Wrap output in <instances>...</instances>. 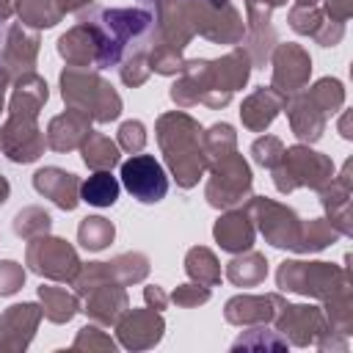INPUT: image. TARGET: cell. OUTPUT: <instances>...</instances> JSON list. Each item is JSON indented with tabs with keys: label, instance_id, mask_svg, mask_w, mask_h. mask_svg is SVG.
Returning <instances> with one entry per match:
<instances>
[{
	"label": "cell",
	"instance_id": "cell-24",
	"mask_svg": "<svg viewBox=\"0 0 353 353\" xmlns=\"http://www.w3.org/2000/svg\"><path fill=\"white\" fill-rule=\"evenodd\" d=\"M39 317H41V309H39L36 303H17V306H11V309L3 314L0 328L6 331V336L19 334V347H25V345L30 342L28 336H33V328H36Z\"/></svg>",
	"mask_w": 353,
	"mask_h": 353
},
{
	"label": "cell",
	"instance_id": "cell-30",
	"mask_svg": "<svg viewBox=\"0 0 353 353\" xmlns=\"http://www.w3.org/2000/svg\"><path fill=\"white\" fill-rule=\"evenodd\" d=\"M113 234H116L113 223L105 221V218H99V215H88V218H83V223H80V229H77L80 245L88 248V251H102V248L113 240Z\"/></svg>",
	"mask_w": 353,
	"mask_h": 353
},
{
	"label": "cell",
	"instance_id": "cell-13",
	"mask_svg": "<svg viewBox=\"0 0 353 353\" xmlns=\"http://www.w3.org/2000/svg\"><path fill=\"white\" fill-rule=\"evenodd\" d=\"M36 52H39V36L25 33L22 25H14L8 30V39H6V47H3V72L8 77L28 74L36 63Z\"/></svg>",
	"mask_w": 353,
	"mask_h": 353
},
{
	"label": "cell",
	"instance_id": "cell-42",
	"mask_svg": "<svg viewBox=\"0 0 353 353\" xmlns=\"http://www.w3.org/2000/svg\"><path fill=\"white\" fill-rule=\"evenodd\" d=\"M58 3H61L63 14H66V11H80V8H83V6H88L91 0H58Z\"/></svg>",
	"mask_w": 353,
	"mask_h": 353
},
{
	"label": "cell",
	"instance_id": "cell-2",
	"mask_svg": "<svg viewBox=\"0 0 353 353\" xmlns=\"http://www.w3.org/2000/svg\"><path fill=\"white\" fill-rule=\"evenodd\" d=\"M157 141L176 185L193 188L207 168L199 124L185 113H165L157 121Z\"/></svg>",
	"mask_w": 353,
	"mask_h": 353
},
{
	"label": "cell",
	"instance_id": "cell-11",
	"mask_svg": "<svg viewBox=\"0 0 353 353\" xmlns=\"http://www.w3.org/2000/svg\"><path fill=\"white\" fill-rule=\"evenodd\" d=\"M273 88H279L281 94L290 91H301V85L309 80L312 72V61L309 55L298 47V44H279L276 55H273Z\"/></svg>",
	"mask_w": 353,
	"mask_h": 353
},
{
	"label": "cell",
	"instance_id": "cell-7",
	"mask_svg": "<svg viewBox=\"0 0 353 353\" xmlns=\"http://www.w3.org/2000/svg\"><path fill=\"white\" fill-rule=\"evenodd\" d=\"M207 165L212 168V179L207 185V201L212 207H234L237 201H243V196H248L251 171L240 154L229 152L210 160Z\"/></svg>",
	"mask_w": 353,
	"mask_h": 353
},
{
	"label": "cell",
	"instance_id": "cell-16",
	"mask_svg": "<svg viewBox=\"0 0 353 353\" xmlns=\"http://www.w3.org/2000/svg\"><path fill=\"white\" fill-rule=\"evenodd\" d=\"M119 336L127 347H149L163 336V320L154 309H135L119 323Z\"/></svg>",
	"mask_w": 353,
	"mask_h": 353
},
{
	"label": "cell",
	"instance_id": "cell-44",
	"mask_svg": "<svg viewBox=\"0 0 353 353\" xmlns=\"http://www.w3.org/2000/svg\"><path fill=\"white\" fill-rule=\"evenodd\" d=\"M8 199V182H6V176H0V204Z\"/></svg>",
	"mask_w": 353,
	"mask_h": 353
},
{
	"label": "cell",
	"instance_id": "cell-41",
	"mask_svg": "<svg viewBox=\"0 0 353 353\" xmlns=\"http://www.w3.org/2000/svg\"><path fill=\"white\" fill-rule=\"evenodd\" d=\"M143 295H146V303H152L154 309H165V295L160 287H146Z\"/></svg>",
	"mask_w": 353,
	"mask_h": 353
},
{
	"label": "cell",
	"instance_id": "cell-20",
	"mask_svg": "<svg viewBox=\"0 0 353 353\" xmlns=\"http://www.w3.org/2000/svg\"><path fill=\"white\" fill-rule=\"evenodd\" d=\"M212 232L223 251H234V254L248 251L254 243V226L248 221V212H243V210H234V212H226L223 218H218Z\"/></svg>",
	"mask_w": 353,
	"mask_h": 353
},
{
	"label": "cell",
	"instance_id": "cell-32",
	"mask_svg": "<svg viewBox=\"0 0 353 353\" xmlns=\"http://www.w3.org/2000/svg\"><path fill=\"white\" fill-rule=\"evenodd\" d=\"M336 234H339V229H334L331 221H323V218L309 221V223L301 229V245H298V251H320V248H325Z\"/></svg>",
	"mask_w": 353,
	"mask_h": 353
},
{
	"label": "cell",
	"instance_id": "cell-9",
	"mask_svg": "<svg viewBox=\"0 0 353 353\" xmlns=\"http://www.w3.org/2000/svg\"><path fill=\"white\" fill-rule=\"evenodd\" d=\"M121 185L132 199L143 204H154L168 193V176L163 165L152 154H132L121 163Z\"/></svg>",
	"mask_w": 353,
	"mask_h": 353
},
{
	"label": "cell",
	"instance_id": "cell-22",
	"mask_svg": "<svg viewBox=\"0 0 353 353\" xmlns=\"http://www.w3.org/2000/svg\"><path fill=\"white\" fill-rule=\"evenodd\" d=\"M273 303H279L276 295H265V298H254V295H237L226 303V320L229 323H265L273 320L276 309H270Z\"/></svg>",
	"mask_w": 353,
	"mask_h": 353
},
{
	"label": "cell",
	"instance_id": "cell-17",
	"mask_svg": "<svg viewBox=\"0 0 353 353\" xmlns=\"http://www.w3.org/2000/svg\"><path fill=\"white\" fill-rule=\"evenodd\" d=\"M287 113H290V124H292V132L301 138V141H317L323 135V127H325V113L312 102L309 94H298L287 102Z\"/></svg>",
	"mask_w": 353,
	"mask_h": 353
},
{
	"label": "cell",
	"instance_id": "cell-31",
	"mask_svg": "<svg viewBox=\"0 0 353 353\" xmlns=\"http://www.w3.org/2000/svg\"><path fill=\"white\" fill-rule=\"evenodd\" d=\"M306 94L312 97V102H314L325 116H328V113H336V108H342V99H345L342 83H339V80H331V77L314 83V88H309Z\"/></svg>",
	"mask_w": 353,
	"mask_h": 353
},
{
	"label": "cell",
	"instance_id": "cell-21",
	"mask_svg": "<svg viewBox=\"0 0 353 353\" xmlns=\"http://www.w3.org/2000/svg\"><path fill=\"white\" fill-rule=\"evenodd\" d=\"M88 295V314L99 323H116L121 309H127V295L121 290V284H99L94 290L85 292Z\"/></svg>",
	"mask_w": 353,
	"mask_h": 353
},
{
	"label": "cell",
	"instance_id": "cell-33",
	"mask_svg": "<svg viewBox=\"0 0 353 353\" xmlns=\"http://www.w3.org/2000/svg\"><path fill=\"white\" fill-rule=\"evenodd\" d=\"M50 223H52V218H50L44 210L28 207V210H22V212L14 218V232H17L19 237H39V234H47V232H50Z\"/></svg>",
	"mask_w": 353,
	"mask_h": 353
},
{
	"label": "cell",
	"instance_id": "cell-38",
	"mask_svg": "<svg viewBox=\"0 0 353 353\" xmlns=\"http://www.w3.org/2000/svg\"><path fill=\"white\" fill-rule=\"evenodd\" d=\"M22 284H25V270H22L17 262H11V259L0 262V292H3V295H11V292H17Z\"/></svg>",
	"mask_w": 353,
	"mask_h": 353
},
{
	"label": "cell",
	"instance_id": "cell-43",
	"mask_svg": "<svg viewBox=\"0 0 353 353\" xmlns=\"http://www.w3.org/2000/svg\"><path fill=\"white\" fill-rule=\"evenodd\" d=\"M14 8H17V0H0V22L8 19Z\"/></svg>",
	"mask_w": 353,
	"mask_h": 353
},
{
	"label": "cell",
	"instance_id": "cell-45",
	"mask_svg": "<svg viewBox=\"0 0 353 353\" xmlns=\"http://www.w3.org/2000/svg\"><path fill=\"white\" fill-rule=\"evenodd\" d=\"M298 3H309V6H314V0H298Z\"/></svg>",
	"mask_w": 353,
	"mask_h": 353
},
{
	"label": "cell",
	"instance_id": "cell-5",
	"mask_svg": "<svg viewBox=\"0 0 353 353\" xmlns=\"http://www.w3.org/2000/svg\"><path fill=\"white\" fill-rule=\"evenodd\" d=\"M334 179V165L325 154L312 152L309 146H292L284 149V157L279 160V165L273 168V182L281 193L298 188V185H309L314 190H323L328 182Z\"/></svg>",
	"mask_w": 353,
	"mask_h": 353
},
{
	"label": "cell",
	"instance_id": "cell-8",
	"mask_svg": "<svg viewBox=\"0 0 353 353\" xmlns=\"http://www.w3.org/2000/svg\"><path fill=\"white\" fill-rule=\"evenodd\" d=\"M28 265H30L33 273H41V276H50V279H58V281H66V279L72 281L80 273V259H77L74 248L66 240L47 237V234L30 237Z\"/></svg>",
	"mask_w": 353,
	"mask_h": 353
},
{
	"label": "cell",
	"instance_id": "cell-34",
	"mask_svg": "<svg viewBox=\"0 0 353 353\" xmlns=\"http://www.w3.org/2000/svg\"><path fill=\"white\" fill-rule=\"evenodd\" d=\"M149 72H152V66H149V55H146V50H132V55L124 61V66H121V80L127 83V85H141L146 77H149Z\"/></svg>",
	"mask_w": 353,
	"mask_h": 353
},
{
	"label": "cell",
	"instance_id": "cell-28",
	"mask_svg": "<svg viewBox=\"0 0 353 353\" xmlns=\"http://www.w3.org/2000/svg\"><path fill=\"white\" fill-rule=\"evenodd\" d=\"M265 273H268V262H265L262 254H254V251H248L245 256L232 259V262H229V270H226V276H229L237 287L259 284V281L265 279Z\"/></svg>",
	"mask_w": 353,
	"mask_h": 353
},
{
	"label": "cell",
	"instance_id": "cell-14",
	"mask_svg": "<svg viewBox=\"0 0 353 353\" xmlns=\"http://www.w3.org/2000/svg\"><path fill=\"white\" fill-rule=\"evenodd\" d=\"M33 185H36V190H39L41 196L52 199L61 210H74L77 201H80V179H77L74 174L63 171V168L50 165V168L36 171Z\"/></svg>",
	"mask_w": 353,
	"mask_h": 353
},
{
	"label": "cell",
	"instance_id": "cell-27",
	"mask_svg": "<svg viewBox=\"0 0 353 353\" xmlns=\"http://www.w3.org/2000/svg\"><path fill=\"white\" fill-rule=\"evenodd\" d=\"M17 11L30 28H52L63 17L58 0H17Z\"/></svg>",
	"mask_w": 353,
	"mask_h": 353
},
{
	"label": "cell",
	"instance_id": "cell-40",
	"mask_svg": "<svg viewBox=\"0 0 353 353\" xmlns=\"http://www.w3.org/2000/svg\"><path fill=\"white\" fill-rule=\"evenodd\" d=\"M325 8L334 17V22H345L350 17V0H325Z\"/></svg>",
	"mask_w": 353,
	"mask_h": 353
},
{
	"label": "cell",
	"instance_id": "cell-39",
	"mask_svg": "<svg viewBox=\"0 0 353 353\" xmlns=\"http://www.w3.org/2000/svg\"><path fill=\"white\" fill-rule=\"evenodd\" d=\"M210 298V290L207 287H196V284H185V287H179L176 292H174V301L176 303H182V306H193V303H204Z\"/></svg>",
	"mask_w": 353,
	"mask_h": 353
},
{
	"label": "cell",
	"instance_id": "cell-18",
	"mask_svg": "<svg viewBox=\"0 0 353 353\" xmlns=\"http://www.w3.org/2000/svg\"><path fill=\"white\" fill-rule=\"evenodd\" d=\"M284 105H287V97H284L279 88H256V91L243 102V110H240L243 124H245L248 130H265V127L276 119V113H279Z\"/></svg>",
	"mask_w": 353,
	"mask_h": 353
},
{
	"label": "cell",
	"instance_id": "cell-10",
	"mask_svg": "<svg viewBox=\"0 0 353 353\" xmlns=\"http://www.w3.org/2000/svg\"><path fill=\"white\" fill-rule=\"evenodd\" d=\"M254 218L259 221V229L262 234L276 245V248H295L301 245V221L292 210H287L284 204H276V201H268V199H251V207Z\"/></svg>",
	"mask_w": 353,
	"mask_h": 353
},
{
	"label": "cell",
	"instance_id": "cell-19",
	"mask_svg": "<svg viewBox=\"0 0 353 353\" xmlns=\"http://www.w3.org/2000/svg\"><path fill=\"white\" fill-rule=\"evenodd\" d=\"M279 309H281V314H279V331L290 334L295 345H309L303 331H309L312 339H314V334L325 331L323 314L314 306H290V303H281Z\"/></svg>",
	"mask_w": 353,
	"mask_h": 353
},
{
	"label": "cell",
	"instance_id": "cell-36",
	"mask_svg": "<svg viewBox=\"0 0 353 353\" xmlns=\"http://www.w3.org/2000/svg\"><path fill=\"white\" fill-rule=\"evenodd\" d=\"M290 25L298 30V33H317V28L323 25V17H320V11L314 8V6H309V3H298L292 11H290Z\"/></svg>",
	"mask_w": 353,
	"mask_h": 353
},
{
	"label": "cell",
	"instance_id": "cell-6",
	"mask_svg": "<svg viewBox=\"0 0 353 353\" xmlns=\"http://www.w3.org/2000/svg\"><path fill=\"white\" fill-rule=\"evenodd\" d=\"M279 287L328 301L347 290V273L328 262H284L279 268Z\"/></svg>",
	"mask_w": 353,
	"mask_h": 353
},
{
	"label": "cell",
	"instance_id": "cell-26",
	"mask_svg": "<svg viewBox=\"0 0 353 353\" xmlns=\"http://www.w3.org/2000/svg\"><path fill=\"white\" fill-rule=\"evenodd\" d=\"M39 298L44 301V314L52 320V323H66L74 317L77 312V295L66 292L63 287H39Z\"/></svg>",
	"mask_w": 353,
	"mask_h": 353
},
{
	"label": "cell",
	"instance_id": "cell-29",
	"mask_svg": "<svg viewBox=\"0 0 353 353\" xmlns=\"http://www.w3.org/2000/svg\"><path fill=\"white\" fill-rule=\"evenodd\" d=\"M185 268H188L190 279H196L204 287H212L221 279V265L212 256V251H207V248H190L188 259H185Z\"/></svg>",
	"mask_w": 353,
	"mask_h": 353
},
{
	"label": "cell",
	"instance_id": "cell-15",
	"mask_svg": "<svg viewBox=\"0 0 353 353\" xmlns=\"http://www.w3.org/2000/svg\"><path fill=\"white\" fill-rule=\"evenodd\" d=\"M91 132V116L85 110H66L63 116L50 121V132H47V143L55 152H69L74 146H80L85 141V135Z\"/></svg>",
	"mask_w": 353,
	"mask_h": 353
},
{
	"label": "cell",
	"instance_id": "cell-25",
	"mask_svg": "<svg viewBox=\"0 0 353 353\" xmlns=\"http://www.w3.org/2000/svg\"><path fill=\"white\" fill-rule=\"evenodd\" d=\"M80 149H83L85 165L94 168V171H110V168L119 163V146H116L108 135L88 132L85 141L80 143Z\"/></svg>",
	"mask_w": 353,
	"mask_h": 353
},
{
	"label": "cell",
	"instance_id": "cell-12",
	"mask_svg": "<svg viewBox=\"0 0 353 353\" xmlns=\"http://www.w3.org/2000/svg\"><path fill=\"white\" fill-rule=\"evenodd\" d=\"M58 52L69 61V66H80L85 69L88 63L97 66L99 61V33L94 25L88 22H77L69 33H63L58 39Z\"/></svg>",
	"mask_w": 353,
	"mask_h": 353
},
{
	"label": "cell",
	"instance_id": "cell-4",
	"mask_svg": "<svg viewBox=\"0 0 353 353\" xmlns=\"http://www.w3.org/2000/svg\"><path fill=\"white\" fill-rule=\"evenodd\" d=\"M61 94L72 108L85 110L97 121H110L121 113V99L113 85L105 83L97 72L80 66H69L61 74Z\"/></svg>",
	"mask_w": 353,
	"mask_h": 353
},
{
	"label": "cell",
	"instance_id": "cell-3",
	"mask_svg": "<svg viewBox=\"0 0 353 353\" xmlns=\"http://www.w3.org/2000/svg\"><path fill=\"white\" fill-rule=\"evenodd\" d=\"M99 33V61L97 66H113L121 61L124 47L152 28V14L141 8H91L80 14Z\"/></svg>",
	"mask_w": 353,
	"mask_h": 353
},
{
	"label": "cell",
	"instance_id": "cell-1",
	"mask_svg": "<svg viewBox=\"0 0 353 353\" xmlns=\"http://www.w3.org/2000/svg\"><path fill=\"white\" fill-rule=\"evenodd\" d=\"M44 102H47V83L33 72L22 74L11 99V116L0 132V149L14 163H33L41 154L44 138L39 135L36 113Z\"/></svg>",
	"mask_w": 353,
	"mask_h": 353
},
{
	"label": "cell",
	"instance_id": "cell-37",
	"mask_svg": "<svg viewBox=\"0 0 353 353\" xmlns=\"http://www.w3.org/2000/svg\"><path fill=\"white\" fill-rule=\"evenodd\" d=\"M119 143H121V149H127V152H141L143 149V143H146V130H143V124L141 121H124L121 127H119Z\"/></svg>",
	"mask_w": 353,
	"mask_h": 353
},
{
	"label": "cell",
	"instance_id": "cell-35",
	"mask_svg": "<svg viewBox=\"0 0 353 353\" xmlns=\"http://www.w3.org/2000/svg\"><path fill=\"white\" fill-rule=\"evenodd\" d=\"M251 152H254V160H256L259 165H265V168H276L279 160L284 157V146H281V141L273 138V135H265V138L254 141Z\"/></svg>",
	"mask_w": 353,
	"mask_h": 353
},
{
	"label": "cell",
	"instance_id": "cell-23",
	"mask_svg": "<svg viewBox=\"0 0 353 353\" xmlns=\"http://www.w3.org/2000/svg\"><path fill=\"white\" fill-rule=\"evenodd\" d=\"M119 179L110 171H94L85 182H80V199L94 207H113L119 199Z\"/></svg>",
	"mask_w": 353,
	"mask_h": 353
}]
</instances>
